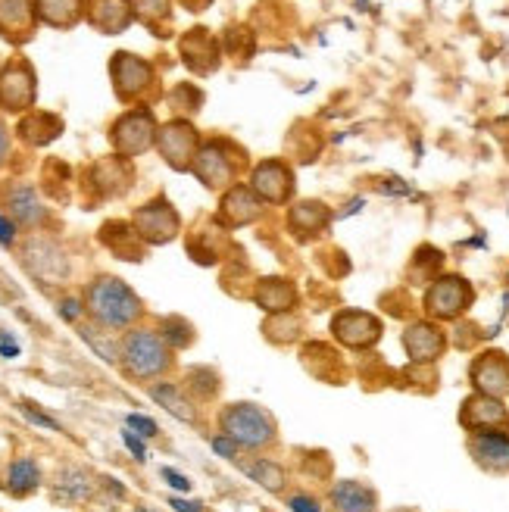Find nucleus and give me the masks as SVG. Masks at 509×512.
Returning a JSON list of instances; mask_svg holds the SVG:
<instances>
[{
    "label": "nucleus",
    "instance_id": "nucleus-1",
    "mask_svg": "<svg viewBox=\"0 0 509 512\" xmlns=\"http://www.w3.org/2000/svg\"><path fill=\"white\" fill-rule=\"evenodd\" d=\"M85 313L91 322L110 331H129L141 322L144 303L141 297L116 275H97L85 288Z\"/></svg>",
    "mask_w": 509,
    "mask_h": 512
},
{
    "label": "nucleus",
    "instance_id": "nucleus-2",
    "mask_svg": "<svg viewBox=\"0 0 509 512\" xmlns=\"http://www.w3.org/2000/svg\"><path fill=\"white\" fill-rule=\"evenodd\" d=\"M119 366L138 384L163 381L175 369V350L163 341L157 328H129L119 338Z\"/></svg>",
    "mask_w": 509,
    "mask_h": 512
},
{
    "label": "nucleus",
    "instance_id": "nucleus-3",
    "mask_svg": "<svg viewBox=\"0 0 509 512\" xmlns=\"http://www.w3.org/2000/svg\"><path fill=\"white\" fill-rule=\"evenodd\" d=\"M219 431L228 434L241 450H269L278 444V422L266 406L238 400L219 409Z\"/></svg>",
    "mask_w": 509,
    "mask_h": 512
},
{
    "label": "nucleus",
    "instance_id": "nucleus-4",
    "mask_svg": "<svg viewBox=\"0 0 509 512\" xmlns=\"http://www.w3.org/2000/svg\"><path fill=\"white\" fill-rule=\"evenodd\" d=\"M157 119L150 110H129L122 113L113 128H110V144L116 150V157L135 160L141 153H147L150 147H157Z\"/></svg>",
    "mask_w": 509,
    "mask_h": 512
},
{
    "label": "nucleus",
    "instance_id": "nucleus-5",
    "mask_svg": "<svg viewBox=\"0 0 509 512\" xmlns=\"http://www.w3.org/2000/svg\"><path fill=\"white\" fill-rule=\"evenodd\" d=\"M472 300H475V291L463 275H441L428 285L422 306L435 322H453L469 310Z\"/></svg>",
    "mask_w": 509,
    "mask_h": 512
},
{
    "label": "nucleus",
    "instance_id": "nucleus-6",
    "mask_svg": "<svg viewBox=\"0 0 509 512\" xmlns=\"http://www.w3.org/2000/svg\"><path fill=\"white\" fill-rule=\"evenodd\" d=\"M22 263L38 281H44V285H66L72 275L66 250L57 241L41 238V235L22 241Z\"/></svg>",
    "mask_w": 509,
    "mask_h": 512
},
{
    "label": "nucleus",
    "instance_id": "nucleus-7",
    "mask_svg": "<svg viewBox=\"0 0 509 512\" xmlns=\"http://www.w3.org/2000/svg\"><path fill=\"white\" fill-rule=\"evenodd\" d=\"M132 225H135L138 238L150 247L169 244L178 238V232H182V219H178L175 207L166 197H157V200L144 203V207H138L132 216Z\"/></svg>",
    "mask_w": 509,
    "mask_h": 512
},
{
    "label": "nucleus",
    "instance_id": "nucleus-8",
    "mask_svg": "<svg viewBox=\"0 0 509 512\" xmlns=\"http://www.w3.org/2000/svg\"><path fill=\"white\" fill-rule=\"evenodd\" d=\"M110 79H113L116 97L125 100V104H132V100H141L150 88H154L157 75L147 60L129 54V50H119V54H113V60H110Z\"/></svg>",
    "mask_w": 509,
    "mask_h": 512
},
{
    "label": "nucleus",
    "instance_id": "nucleus-9",
    "mask_svg": "<svg viewBox=\"0 0 509 512\" xmlns=\"http://www.w3.org/2000/svg\"><path fill=\"white\" fill-rule=\"evenodd\" d=\"M157 150H160V157L166 160V166H172L175 172H191L194 157L200 150L197 128L188 119H172V122L160 125Z\"/></svg>",
    "mask_w": 509,
    "mask_h": 512
},
{
    "label": "nucleus",
    "instance_id": "nucleus-10",
    "mask_svg": "<svg viewBox=\"0 0 509 512\" xmlns=\"http://www.w3.org/2000/svg\"><path fill=\"white\" fill-rule=\"evenodd\" d=\"M38 100L35 69L25 60H13L0 69V110L4 113H29Z\"/></svg>",
    "mask_w": 509,
    "mask_h": 512
},
{
    "label": "nucleus",
    "instance_id": "nucleus-11",
    "mask_svg": "<svg viewBox=\"0 0 509 512\" xmlns=\"http://www.w3.org/2000/svg\"><path fill=\"white\" fill-rule=\"evenodd\" d=\"M381 325L378 316L366 313V310H341L335 319H332V338L347 347V350H369L381 341Z\"/></svg>",
    "mask_w": 509,
    "mask_h": 512
},
{
    "label": "nucleus",
    "instance_id": "nucleus-12",
    "mask_svg": "<svg viewBox=\"0 0 509 512\" xmlns=\"http://www.w3.org/2000/svg\"><path fill=\"white\" fill-rule=\"evenodd\" d=\"M191 172L200 178L203 188L225 194L228 188L235 185V178H238V163L225 153L222 141H210V144H200Z\"/></svg>",
    "mask_w": 509,
    "mask_h": 512
},
{
    "label": "nucleus",
    "instance_id": "nucleus-13",
    "mask_svg": "<svg viewBox=\"0 0 509 512\" xmlns=\"http://www.w3.org/2000/svg\"><path fill=\"white\" fill-rule=\"evenodd\" d=\"M469 381L478 394H488L497 400L509 397V356L503 350L478 353L469 366Z\"/></svg>",
    "mask_w": 509,
    "mask_h": 512
},
{
    "label": "nucleus",
    "instance_id": "nucleus-14",
    "mask_svg": "<svg viewBox=\"0 0 509 512\" xmlns=\"http://www.w3.org/2000/svg\"><path fill=\"white\" fill-rule=\"evenodd\" d=\"M403 350L419 366L438 363L441 356H444V350H447L444 328L438 322H428V319L406 325V331H403Z\"/></svg>",
    "mask_w": 509,
    "mask_h": 512
},
{
    "label": "nucleus",
    "instance_id": "nucleus-15",
    "mask_svg": "<svg viewBox=\"0 0 509 512\" xmlns=\"http://www.w3.org/2000/svg\"><path fill=\"white\" fill-rule=\"evenodd\" d=\"M250 191L257 194L263 203H272V207H282V203L291 200L294 194V175L285 163L278 160H266L257 169L250 172Z\"/></svg>",
    "mask_w": 509,
    "mask_h": 512
},
{
    "label": "nucleus",
    "instance_id": "nucleus-16",
    "mask_svg": "<svg viewBox=\"0 0 509 512\" xmlns=\"http://www.w3.org/2000/svg\"><path fill=\"white\" fill-rule=\"evenodd\" d=\"M469 453L478 469H485L491 475H506L509 472V431H500V428L472 431Z\"/></svg>",
    "mask_w": 509,
    "mask_h": 512
},
{
    "label": "nucleus",
    "instance_id": "nucleus-17",
    "mask_svg": "<svg viewBox=\"0 0 509 512\" xmlns=\"http://www.w3.org/2000/svg\"><path fill=\"white\" fill-rule=\"evenodd\" d=\"M100 481L85 466H63L50 481V500L57 506H82L94 500Z\"/></svg>",
    "mask_w": 509,
    "mask_h": 512
},
{
    "label": "nucleus",
    "instance_id": "nucleus-18",
    "mask_svg": "<svg viewBox=\"0 0 509 512\" xmlns=\"http://www.w3.org/2000/svg\"><path fill=\"white\" fill-rule=\"evenodd\" d=\"M35 29H38L35 0H0V35L10 44L32 41Z\"/></svg>",
    "mask_w": 509,
    "mask_h": 512
},
{
    "label": "nucleus",
    "instance_id": "nucleus-19",
    "mask_svg": "<svg viewBox=\"0 0 509 512\" xmlns=\"http://www.w3.org/2000/svg\"><path fill=\"white\" fill-rule=\"evenodd\" d=\"M263 200L253 194L250 188L244 185H232L225 194H222V203H219V222H225L228 228H241V225H250L263 216Z\"/></svg>",
    "mask_w": 509,
    "mask_h": 512
},
{
    "label": "nucleus",
    "instance_id": "nucleus-20",
    "mask_svg": "<svg viewBox=\"0 0 509 512\" xmlns=\"http://www.w3.org/2000/svg\"><path fill=\"white\" fill-rule=\"evenodd\" d=\"M178 50H182V60L194 75H210L219 69V44L207 29H191L178 41Z\"/></svg>",
    "mask_w": 509,
    "mask_h": 512
},
{
    "label": "nucleus",
    "instance_id": "nucleus-21",
    "mask_svg": "<svg viewBox=\"0 0 509 512\" xmlns=\"http://www.w3.org/2000/svg\"><path fill=\"white\" fill-rule=\"evenodd\" d=\"M460 422L466 431H488V428H500L509 422V413L503 400L497 397H488V394H472L463 400V409H460Z\"/></svg>",
    "mask_w": 509,
    "mask_h": 512
},
{
    "label": "nucleus",
    "instance_id": "nucleus-22",
    "mask_svg": "<svg viewBox=\"0 0 509 512\" xmlns=\"http://www.w3.org/2000/svg\"><path fill=\"white\" fill-rule=\"evenodd\" d=\"M328 506L332 512H378V494L366 481L341 478L328 488Z\"/></svg>",
    "mask_w": 509,
    "mask_h": 512
},
{
    "label": "nucleus",
    "instance_id": "nucleus-23",
    "mask_svg": "<svg viewBox=\"0 0 509 512\" xmlns=\"http://www.w3.org/2000/svg\"><path fill=\"white\" fill-rule=\"evenodd\" d=\"M147 394L154 403H160L169 416H175L178 422H188L194 425L200 419L197 413V400L185 391V384H175V381H154L147 384Z\"/></svg>",
    "mask_w": 509,
    "mask_h": 512
},
{
    "label": "nucleus",
    "instance_id": "nucleus-24",
    "mask_svg": "<svg viewBox=\"0 0 509 512\" xmlns=\"http://www.w3.org/2000/svg\"><path fill=\"white\" fill-rule=\"evenodd\" d=\"M4 207H7V216L22 228H41L47 222V207L32 185H13L7 191Z\"/></svg>",
    "mask_w": 509,
    "mask_h": 512
},
{
    "label": "nucleus",
    "instance_id": "nucleus-25",
    "mask_svg": "<svg viewBox=\"0 0 509 512\" xmlns=\"http://www.w3.org/2000/svg\"><path fill=\"white\" fill-rule=\"evenodd\" d=\"M85 16L94 29L104 32V35H119L135 22L129 0H88Z\"/></svg>",
    "mask_w": 509,
    "mask_h": 512
},
{
    "label": "nucleus",
    "instance_id": "nucleus-26",
    "mask_svg": "<svg viewBox=\"0 0 509 512\" xmlns=\"http://www.w3.org/2000/svg\"><path fill=\"white\" fill-rule=\"evenodd\" d=\"M253 303L260 306L266 316H278V313H294L297 306V288L288 278H260L257 291H253Z\"/></svg>",
    "mask_w": 509,
    "mask_h": 512
},
{
    "label": "nucleus",
    "instance_id": "nucleus-27",
    "mask_svg": "<svg viewBox=\"0 0 509 512\" xmlns=\"http://www.w3.org/2000/svg\"><path fill=\"white\" fill-rule=\"evenodd\" d=\"M41 481H44V472L38 466V459L32 456H16L13 463L7 466L4 472V491L16 500H25L32 497L35 491H41Z\"/></svg>",
    "mask_w": 509,
    "mask_h": 512
},
{
    "label": "nucleus",
    "instance_id": "nucleus-28",
    "mask_svg": "<svg viewBox=\"0 0 509 512\" xmlns=\"http://www.w3.org/2000/svg\"><path fill=\"white\" fill-rule=\"evenodd\" d=\"M91 185L104 194V197H122L125 191L132 188V169L125 157H110L100 160L91 169Z\"/></svg>",
    "mask_w": 509,
    "mask_h": 512
},
{
    "label": "nucleus",
    "instance_id": "nucleus-29",
    "mask_svg": "<svg viewBox=\"0 0 509 512\" xmlns=\"http://www.w3.org/2000/svg\"><path fill=\"white\" fill-rule=\"evenodd\" d=\"M16 132L25 144H32V147H44L50 141H57L63 135V119L54 116V113H44V110H29L19 125H16Z\"/></svg>",
    "mask_w": 509,
    "mask_h": 512
},
{
    "label": "nucleus",
    "instance_id": "nucleus-30",
    "mask_svg": "<svg viewBox=\"0 0 509 512\" xmlns=\"http://www.w3.org/2000/svg\"><path fill=\"white\" fill-rule=\"evenodd\" d=\"M100 241H104L119 260H144V241L138 238L132 222H107L100 228Z\"/></svg>",
    "mask_w": 509,
    "mask_h": 512
},
{
    "label": "nucleus",
    "instance_id": "nucleus-31",
    "mask_svg": "<svg viewBox=\"0 0 509 512\" xmlns=\"http://www.w3.org/2000/svg\"><path fill=\"white\" fill-rule=\"evenodd\" d=\"M38 22L50 29H72L85 16V0H35Z\"/></svg>",
    "mask_w": 509,
    "mask_h": 512
},
{
    "label": "nucleus",
    "instance_id": "nucleus-32",
    "mask_svg": "<svg viewBox=\"0 0 509 512\" xmlns=\"http://www.w3.org/2000/svg\"><path fill=\"white\" fill-rule=\"evenodd\" d=\"M332 213H328L325 203L319 200H303V203H294L291 213H288V225L294 228L297 235H316L328 225Z\"/></svg>",
    "mask_w": 509,
    "mask_h": 512
},
{
    "label": "nucleus",
    "instance_id": "nucleus-33",
    "mask_svg": "<svg viewBox=\"0 0 509 512\" xmlns=\"http://www.w3.org/2000/svg\"><path fill=\"white\" fill-rule=\"evenodd\" d=\"M185 391H188L197 403H210V400H216L219 391H222V378H219V372L210 369V366H194V369L185 372Z\"/></svg>",
    "mask_w": 509,
    "mask_h": 512
},
{
    "label": "nucleus",
    "instance_id": "nucleus-34",
    "mask_svg": "<svg viewBox=\"0 0 509 512\" xmlns=\"http://www.w3.org/2000/svg\"><path fill=\"white\" fill-rule=\"evenodd\" d=\"M79 335H82V341H85L104 363H110V366L119 363V341L113 338L116 331H110V328H104V325L91 322V325H79Z\"/></svg>",
    "mask_w": 509,
    "mask_h": 512
},
{
    "label": "nucleus",
    "instance_id": "nucleus-35",
    "mask_svg": "<svg viewBox=\"0 0 509 512\" xmlns=\"http://www.w3.org/2000/svg\"><path fill=\"white\" fill-rule=\"evenodd\" d=\"M247 475H250V481H257L263 491H269V494H285V488H288V472L275 463V459H257V463H250L247 466Z\"/></svg>",
    "mask_w": 509,
    "mask_h": 512
},
{
    "label": "nucleus",
    "instance_id": "nucleus-36",
    "mask_svg": "<svg viewBox=\"0 0 509 512\" xmlns=\"http://www.w3.org/2000/svg\"><path fill=\"white\" fill-rule=\"evenodd\" d=\"M157 331L163 335V341L178 353V350H188L194 341H197V331H194V325L185 319V316H163L160 319V325H157Z\"/></svg>",
    "mask_w": 509,
    "mask_h": 512
},
{
    "label": "nucleus",
    "instance_id": "nucleus-37",
    "mask_svg": "<svg viewBox=\"0 0 509 512\" xmlns=\"http://www.w3.org/2000/svg\"><path fill=\"white\" fill-rule=\"evenodd\" d=\"M263 335H266L272 344H294V341H300V335H303V322H300V316L278 313V316H269V319L263 322Z\"/></svg>",
    "mask_w": 509,
    "mask_h": 512
},
{
    "label": "nucleus",
    "instance_id": "nucleus-38",
    "mask_svg": "<svg viewBox=\"0 0 509 512\" xmlns=\"http://www.w3.org/2000/svg\"><path fill=\"white\" fill-rule=\"evenodd\" d=\"M129 7H132V16L138 22H144L147 29H154L157 35L160 32V25L169 22V13H172V0H129Z\"/></svg>",
    "mask_w": 509,
    "mask_h": 512
},
{
    "label": "nucleus",
    "instance_id": "nucleus-39",
    "mask_svg": "<svg viewBox=\"0 0 509 512\" xmlns=\"http://www.w3.org/2000/svg\"><path fill=\"white\" fill-rule=\"evenodd\" d=\"M57 313H60V319H63V322H69V325H79V322H82V316H88V313H85V300H82V297H63V300L57 303Z\"/></svg>",
    "mask_w": 509,
    "mask_h": 512
},
{
    "label": "nucleus",
    "instance_id": "nucleus-40",
    "mask_svg": "<svg viewBox=\"0 0 509 512\" xmlns=\"http://www.w3.org/2000/svg\"><path fill=\"white\" fill-rule=\"evenodd\" d=\"M19 409H22V416L29 419L32 425H38V428H47V431H63V425L57 422V419H50L47 413H41V409H35V403H29V400H22L19 403Z\"/></svg>",
    "mask_w": 509,
    "mask_h": 512
},
{
    "label": "nucleus",
    "instance_id": "nucleus-41",
    "mask_svg": "<svg viewBox=\"0 0 509 512\" xmlns=\"http://www.w3.org/2000/svg\"><path fill=\"white\" fill-rule=\"evenodd\" d=\"M125 428H132L135 434H141V438H157V434H160V425L154 419L138 416V413H132L129 419H125Z\"/></svg>",
    "mask_w": 509,
    "mask_h": 512
},
{
    "label": "nucleus",
    "instance_id": "nucleus-42",
    "mask_svg": "<svg viewBox=\"0 0 509 512\" xmlns=\"http://www.w3.org/2000/svg\"><path fill=\"white\" fill-rule=\"evenodd\" d=\"M160 478L169 484L172 491H182V494H188V491H191V478H188V475H182V472H175V469H169V466H163V469H160Z\"/></svg>",
    "mask_w": 509,
    "mask_h": 512
},
{
    "label": "nucleus",
    "instance_id": "nucleus-43",
    "mask_svg": "<svg viewBox=\"0 0 509 512\" xmlns=\"http://www.w3.org/2000/svg\"><path fill=\"white\" fill-rule=\"evenodd\" d=\"M288 509L291 512H322V503L316 497H310V494H291Z\"/></svg>",
    "mask_w": 509,
    "mask_h": 512
},
{
    "label": "nucleus",
    "instance_id": "nucleus-44",
    "mask_svg": "<svg viewBox=\"0 0 509 512\" xmlns=\"http://www.w3.org/2000/svg\"><path fill=\"white\" fill-rule=\"evenodd\" d=\"M210 447H213L222 459H235V456H238V450H241V447H238L232 438H228V434H222V431L216 434V438H210Z\"/></svg>",
    "mask_w": 509,
    "mask_h": 512
},
{
    "label": "nucleus",
    "instance_id": "nucleus-45",
    "mask_svg": "<svg viewBox=\"0 0 509 512\" xmlns=\"http://www.w3.org/2000/svg\"><path fill=\"white\" fill-rule=\"evenodd\" d=\"M122 444L129 447V450L135 453V459H141V463H144V459H147V447H144V438H141V434H135L132 428H125V431H122Z\"/></svg>",
    "mask_w": 509,
    "mask_h": 512
},
{
    "label": "nucleus",
    "instance_id": "nucleus-46",
    "mask_svg": "<svg viewBox=\"0 0 509 512\" xmlns=\"http://www.w3.org/2000/svg\"><path fill=\"white\" fill-rule=\"evenodd\" d=\"M16 228L19 225L7 213H0V247H7V250L16 247Z\"/></svg>",
    "mask_w": 509,
    "mask_h": 512
},
{
    "label": "nucleus",
    "instance_id": "nucleus-47",
    "mask_svg": "<svg viewBox=\"0 0 509 512\" xmlns=\"http://www.w3.org/2000/svg\"><path fill=\"white\" fill-rule=\"evenodd\" d=\"M97 481H100V488H104L107 494H113L116 500H125V494H129V491H125L122 484H119V478H113V475H100Z\"/></svg>",
    "mask_w": 509,
    "mask_h": 512
},
{
    "label": "nucleus",
    "instance_id": "nucleus-48",
    "mask_svg": "<svg viewBox=\"0 0 509 512\" xmlns=\"http://www.w3.org/2000/svg\"><path fill=\"white\" fill-rule=\"evenodd\" d=\"M169 506L175 512H203V503L200 500H182V497H169Z\"/></svg>",
    "mask_w": 509,
    "mask_h": 512
},
{
    "label": "nucleus",
    "instance_id": "nucleus-49",
    "mask_svg": "<svg viewBox=\"0 0 509 512\" xmlns=\"http://www.w3.org/2000/svg\"><path fill=\"white\" fill-rule=\"evenodd\" d=\"M7 160H10V132H7V125L0 122V169H4Z\"/></svg>",
    "mask_w": 509,
    "mask_h": 512
},
{
    "label": "nucleus",
    "instance_id": "nucleus-50",
    "mask_svg": "<svg viewBox=\"0 0 509 512\" xmlns=\"http://www.w3.org/2000/svg\"><path fill=\"white\" fill-rule=\"evenodd\" d=\"M182 4H185L188 10H203V7L210 4V0H182Z\"/></svg>",
    "mask_w": 509,
    "mask_h": 512
},
{
    "label": "nucleus",
    "instance_id": "nucleus-51",
    "mask_svg": "<svg viewBox=\"0 0 509 512\" xmlns=\"http://www.w3.org/2000/svg\"><path fill=\"white\" fill-rule=\"evenodd\" d=\"M132 512H154V509H132Z\"/></svg>",
    "mask_w": 509,
    "mask_h": 512
},
{
    "label": "nucleus",
    "instance_id": "nucleus-52",
    "mask_svg": "<svg viewBox=\"0 0 509 512\" xmlns=\"http://www.w3.org/2000/svg\"><path fill=\"white\" fill-rule=\"evenodd\" d=\"M397 512H413V509H397Z\"/></svg>",
    "mask_w": 509,
    "mask_h": 512
},
{
    "label": "nucleus",
    "instance_id": "nucleus-53",
    "mask_svg": "<svg viewBox=\"0 0 509 512\" xmlns=\"http://www.w3.org/2000/svg\"><path fill=\"white\" fill-rule=\"evenodd\" d=\"M506 425H509V422H506Z\"/></svg>",
    "mask_w": 509,
    "mask_h": 512
}]
</instances>
